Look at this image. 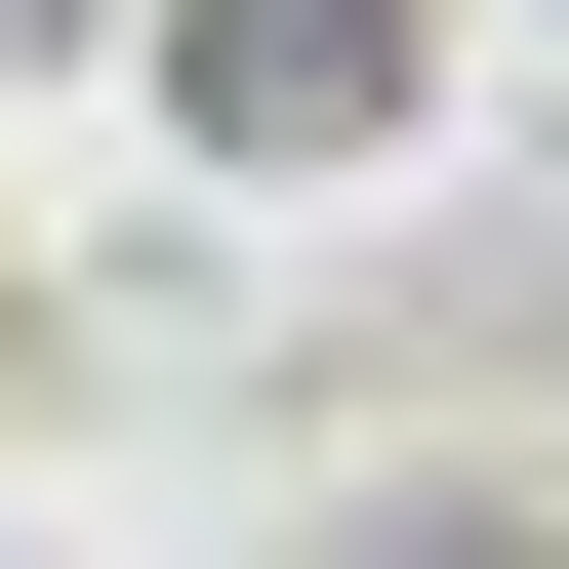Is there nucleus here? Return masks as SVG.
<instances>
[{
	"mask_svg": "<svg viewBox=\"0 0 569 569\" xmlns=\"http://www.w3.org/2000/svg\"><path fill=\"white\" fill-rule=\"evenodd\" d=\"M163 122L203 163H367L407 122V0H163Z\"/></svg>",
	"mask_w": 569,
	"mask_h": 569,
	"instance_id": "obj_1",
	"label": "nucleus"
}]
</instances>
